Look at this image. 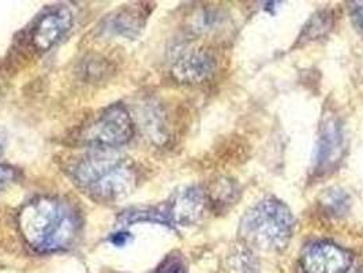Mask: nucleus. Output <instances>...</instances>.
<instances>
[{
  "label": "nucleus",
  "instance_id": "f257e3e1",
  "mask_svg": "<svg viewBox=\"0 0 363 273\" xmlns=\"http://www.w3.org/2000/svg\"><path fill=\"white\" fill-rule=\"evenodd\" d=\"M25 242L38 253H56L73 246L82 228V218L67 201L40 196L26 202L18 218Z\"/></svg>",
  "mask_w": 363,
  "mask_h": 273
},
{
  "label": "nucleus",
  "instance_id": "f03ea898",
  "mask_svg": "<svg viewBox=\"0 0 363 273\" xmlns=\"http://www.w3.org/2000/svg\"><path fill=\"white\" fill-rule=\"evenodd\" d=\"M67 171L74 182L94 200L125 197L137 182V172L128 159L103 150L75 159Z\"/></svg>",
  "mask_w": 363,
  "mask_h": 273
},
{
  "label": "nucleus",
  "instance_id": "7ed1b4c3",
  "mask_svg": "<svg viewBox=\"0 0 363 273\" xmlns=\"http://www.w3.org/2000/svg\"><path fill=\"white\" fill-rule=\"evenodd\" d=\"M240 231L257 247L280 252L290 243L294 216L286 204L268 197L246 212L240 221Z\"/></svg>",
  "mask_w": 363,
  "mask_h": 273
},
{
  "label": "nucleus",
  "instance_id": "20e7f679",
  "mask_svg": "<svg viewBox=\"0 0 363 273\" xmlns=\"http://www.w3.org/2000/svg\"><path fill=\"white\" fill-rule=\"evenodd\" d=\"M134 135V125L128 109L112 104L81 128L78 138L86 145L108 149L126 145Z\"/></svg>",
  "mask_w": 363,
  "mask_h": 273
},
{
  "label": "nucleus",
  "instance_id": "39448f33",
  "mask_svg": "<svg viewBox=\"0 0 363 273\" xmlns=\"http://www.w3.org/2000/svg\"><path fill=\"white\" fill-rule=\"evenodd\" d=\"M73 26V13L62 4L43 10L22 32L21 44L29 52L44 54L59 44Z\"/></svg>",
  "mask_w": 363,
  "mask_h": 273
},
{
  "label": "nucleus",
  "instance_id": "423d86ee",
  "mask_svg": "<svg viewBox=\"0 0 363 273\" xmlns=\"http://www.w3.org/2000/svg\"><path fill=\"white\" fill-rule=\"evenodd\" d=\"M345 149L342 122L332 116L323 123L317 146L314 150V172L327 174L340 163Z\"/></svg>",
  "mask_w": 363,
  "mask_h": 273
},
{
  "label": "nucleus",
  "instance_id": "0eeeda50",
  "mask_svg": "<svg viewBox=\"0 0 363 273\" xmlns=\"http://www.w3.org/2000/svg\"><path fill=\"white\" fill-rule=\"evenodd\" d=\"M352 262V255L330 242L310 245L301 260L305 273H347Z\"/></svg>",
  "mask_w": 363,
  "mask_h": 273
},
{
  "label": "nucleus",
  "instance_id": "6e6552de",
  "mask_svg": "<svg viewBox=\"0 0 363 273\" xmlns=\"http://www.w3.org/2000/svg\"><path fill=\"white\" fill-rule=\"evenodd\" d=\"M206 206V194L199 186L177 191L164 208L171 225H191L200 220Z\"/></svg>",
  "mask_w": 363,
  "mask_h": 273
},
{
  "label": "nucleus",
  "instance_id": "1a4fd4ad",
  "mask_svg": "<svg viewBox=\"0 0 363 273\" xmlns=\"http://www.w3.org/2000/svg\"><path fill=\"white\" fill-rule=\"evenodd\" d=\"M216 72V59L209 51L194 50L179 57L174 67V78L186 85H197Z\"/></svg>",
  "mask_w": 363,
  "mask_h": 273
},
{
  "label": "nucleus",
  "instance_id": "9d476101",
  "mask_svg": "<svg viewBox=\"0 0 363 273\" xmlns=\"http://www.w3.org/2000/svg\"><path fill=\"white\" fill-rule=\"evenodd\" d=\"M149 11L143 3L118 9L103 22V30L113 36L135 37L144 28Z\"/></svg>",
  "mask_w": 363,
  "mask_h": 273
},
{
  "label": "nucleus",
  "instance_id": "9b49d317",
  "mask_svg": "<svg viewBox=\"0 0 363 273\" xmlns=\"http://www.w3.org/2000/svg\"><path fill=\"white\" fill-rule=\"evenodd\" d=\"M320 202H321V206L324 208L325 213H328L329 216L342 218L348 212L351 200H350L348 194L343 190L330 189L324 193Z\"/></svg>",
  "mask_w": 363,
  "mask_h": 273
},
{
  "label": "nucleus",
  "instance_id": "f8f14e48",
  "mask_svg": "<svg viewBox=\"0 0 363 273\" xmlns=\"http://www.w3.org/2000/svg\"><path fill=\"white\" fill-rule=\"evenodd\" d=\"M330 28H332V16L327 11H318L306 23L299 38L306 40V41L317 40V38L324 36Z\"/></svg>",
  "mask_w": 363,
  "mask_h": 273
},
{
  "label": "nucleus",
  "instance_id": "ddd939ff",
  "mask_svg": "<svg viewBox=\"0 0 363 273\" xmlns=\"http://www.w3.org/2000/svg\"><path fill=\"white\" fill-rule=\"evenodd\" d=\"M238 190L236 186L233 182L228 181H221L218 183L215 191H213V201L215 204H221V205H227L231 204L233 201H235Z\"/></svg>",
  "mask_w": 363,
  "mask_h": 273
},
{
  "label": "nucleus",
  "instance_id": "4468645a",
  "mask_svg": "<svg viewBox=\"0 0 363 273\" xmlns=\"http://www.w3.org/2000/svg\"><path fill=\"white\" fill-rule=\"evenodd\" d=\"M155 273H187V269L181 255L174 253L164 258Z\"/></svg>",
  "mask_w": 363,
  "mask_h": 273
},
{
  "label": "nucleus",
  "instance_id": "2eb2a0df",
  "mask_svg": "<svg viewBox=\"0 0 363 273\" xmlns=\"http://www.w3.org/2000/svg\"><path fill=\"white\" fill-rule=\"evenodd\" d=\"M18 178V171L10 165H0V193Z\"/></svg>",
  "mask_w": 363,
  "mask_h": 273
},
{
  "label": "nucleus",
  "instance_id": "dca6fc26",
  "mask_svg": "<svg viewBox=\"0 0 363 273\" xmlns=\"http://www.w3.org/2000/svg\"><path fill=\"white\" fill-rule=\"evenodd\" d=\"M351 19L355 28L363 35V1H354L350 6Z\"/></svg>",
  "mask_w": 363,
  "mask_h": 273
},
{
  "label": "nucleus",
  "instance_id": "f3484780",
  "mask_svg": "<svg viewBox=\"0 0 363 273\" xmlns=\"http://www.w3.org/2000/svg\"><path fill=\"white\" fill-rule=\"evenodd\" d=\"M111 240H112V243H113L115 246H123V245H126V242L128 240V233L115 234Z\"/></svg>",
  "mask_w": 363,
  "mask_h": 273
},
{
  "label": "nucleus",
  "instance_id": "a211bd4d",
  "mask_svg": "<svg viewBox=\"0 0 363 273\" xmlns=\"http://www.w3.org/2000/svg\"><path fill=\"white\" fill-rule=\"evenodd\" d=\"M3 146H4V137L0 134V155H1V152H3V149H4Z\"/></svg>",
  "mask_w": 363,
  "mask_h": 273
},
{
  "label": "nucleus",
  "instance_id": "6ab92c4d",
  "mask_svg": "<svg viewBox=\"0 0 363 273\" xmlns=\"http://www.w3.org/2000/svg\"><path fill=\"white\" fill-rule=\"evenodd\" d=\"M354 273H363V268H361V269H358V271H355Z\"/></svg>",
  "mask_w": 363,
  "mask_h": 273
}]
</instances>
